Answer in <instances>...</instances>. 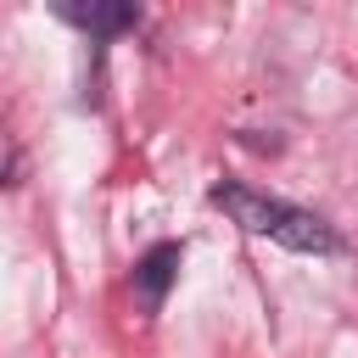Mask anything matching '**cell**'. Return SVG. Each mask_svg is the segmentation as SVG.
<instances>
[{"instance_id": "6da1fadb", "label": "cell", "mask_w": 358, "mask_h": 358, "mask_svg": "<svg viewBox=\"0 0 358 358\" xmlns=\"http://www.w3.org/2000/svg\"><path fill=\"white\" fill-rule=\"evenodd\" d=\"M207 201L224 207L246 235H263V241H274V246H285V252H313V257L341 252V235H336L330 218H319L313 207L263 196V190H252V185H241V179H218V185L207 190Z\"/></svg>"}, {"instance_id": "7a4b0ae2", "label": "cell", "mask_w": 358, "mask_h": 358, "mask_svg": "<svg viewBox=\"0 0 358 358\" xmlns=\"http://www.w3.org/2000/svg\"><path fill=\"white\" fill-rule=\"evenodd\" d=\"M179 257H185L179 241H157V246L134 263V291H140L145 308H162V296H168V285H173V274H179Z\"/></svg>"}, {"instance_id": "3957f363", "label": "cell", "mask_w": 358, "mask_h": 358, "mask_svg": "<svg viewBox=\"0 0 358 358\" xmlns=\"http://www.w3.org/2000/svg\"><path fill=\"white\" fill-rule=\"evenodd\" d=\"M62 17L78 22V28H90V34H123V28L140 22V6H129V0H117V6L90 0V6H62Z\"/></svg>"}]
</instances>
